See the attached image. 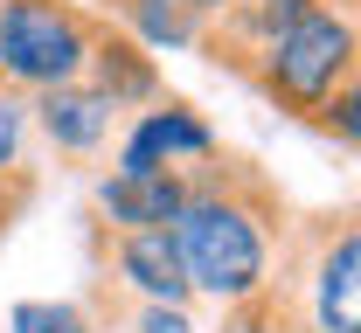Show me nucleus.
<instances>
[{
  "label": "nucleus",
  "mask_w": 361,
  "mask_h": 333,
  "mask_svg": "<svg viewBox=\"0 0 361 333\" xmlns=\"http://www.w3.org/2000/svg\"><path fill=\"white\" fill-rule=\"evenodd\" d=\"M167 230H174V250H180V271H188L195 299L243 306L264 285H278L292 215H285V194L264 181L257 160L216 153V160L188 167V201Z\"/></svg>",
  "instance_id": "f257e3e1"
},
{
  "label": "nucleus",
  "mask_w": 361,
  "mask_h": 333,
  "mask_svg": "<svg viewBox=\"0 0 361 333\" xmlns=\"http://www.w3.org/2000/svg\"><path fill=\"white\" fill-rule=\"evenodd\" d=\"M361 70V0H326L313 14H299L292 28H278L257 63H250V91L264 97L271 111L319 125V111L334 104V91Z\"/></svg>",
  "instance_id": "f03ea898"
},
{
  "label": "nucleus",
  "mask_w": 361,
  "mask_h": 333,
  "mask_svg": "<svg viewBox=\"0 0 361 333\" xmlns=\"http://www.w3.org/2000/svg\"><path fill=\"white\" fill-rule=\"evenodd\" d=\"M90 35H97L90 0H0V84L14 97L77 84L90 63Z\"/></svg>",
  "instance_id": "7ed1b4c3"
},
{
  "label": "nucleus",
  "mask_w": 361,
  "mask_h": 333,
  "mask_svg": "<svg viewBox=\"0 0 361 333\" xmlns=\"http://www.w3.org/2000/svg\"><path fill=\"white\" fill-rule=\"evenodd\" d=\"M278 278L299 291L319 333H361V208L292 222Z\"/></svg>",
  "instance_id": "20e7f679"
},
{
  "label": "nucleus",
  "mask_w": 361,
  "mask_h": 333,
  "mask_svg": "<svg viewBox=\"0 0 361 333\" xmlns=\"http://www.w3.org/2000/svg\"><path fill=\"white\" fill-rule=\"evenodd\" d=\"M216 153H223L216 125L188 97H160V104L126 118V132L111 146V174H188V167H202Z\"/></svg>",
  "instance_id": "39448f33"
},
{
  "label": "nucleus",
  "mask_w": 361,
  "mask_h": 333,
  "mask_svg": "<svg viewBox=\"0 0 361 333\" xmlns=\"http://www.w3.org/2000/svg\"><path fill=\"white\" fill-rule=\"evenodd\" d=\"M90 250H97V285L118 291V299H160V306L195 299L174 230H104V222H90Z\"/></svg>",
  "instance_id": "423d86ee"
},
{
  "label": "nucleus",
  "mask_w": 361,
  "mask_h": 333,
  "mask_svg": "<svg viewBox=\"0 0 361 333\" xmlns=\"http://www.w3.org/2000/svg\"><path fill=\"white\" fill-rule=\"evenodd\" d=\"M28 125L42 132V146L63 167H97L118 146V132H126V111L97 91V84L77 77V84H56V91L28 97Z\"/></svg>",
  "instance_id": "0eeeda50"
},
{
  "label": "nucleus",
  "mask_w": 361,
  "mask_h": 333,
  "mask_svg": "<svg viewBox=\"0 0 361 333\" xmlns=\"http://www.w3.org/2000/svg\"><path fill=\"white\" fill-rule=\"evenodd\" d=\"M313 7H326V0H229L216 21H202L195 56L216 63V70H229V77H250L257 49H264L278 28H292L299 14H313Z\"/></svg>",
  "instance_id": "6e6552de"
},
{
  "label": "nucleus",
  "mask_w": 361,
  "mask_h": 333,
  "mask_svg": "<svg viewBox=\"0 0 361 333\" xmlns=\"http://www.w3.org/2000/svg\"><path fill=\"white\" fill-rule=\"evenodd\" d=\"M84 84H97V91H104L111 104H118V111H126V118L167 97V77H160L153 49L139 42V35H126V28H118L111 14H97V35H90V63H84Z\"/></svg>",
  "instance_id": "1a4fd4ad"
},
{
  "label": "nucleus",
  "mask_w": 361,
  "mask_h": 333,
  "mask_svg": "<svg viewBox=\"0 0 361 333\" xmlns=\"http://www.w3.org/2000/svg\"><path fill=\"white\" fill-rule=\"evenodd\" d=\"M188 201V174H104L97 222L104 230H167Z\"/></svg>",
  "instance_id": "9d476101"
},
{
  "label": "nucleus",
  "mask_w": 361,
  "mask_h": 333,
  "mask_svg": "<svg viewBox=\"0 0 361 333\" xmlns=\"http://www.w3.org/2000/svg\"><path fill=\"white\" fill-rule=\"evenodd\" d=\"M111 21L126 35H139L146 49H195L202 42V14L188 0H118Z\"/></svg>",
  "instance_id": "9b49d317"
},
{
  "label": "nucleus",
  "mask_w": 361,
  "mask_h": 333,
  "mask_svg": "<svg viewBox=\"0 0 361 333\" xmlns=\"http://www.w3.org/2000/svg\"><path fill=\"white\" fill-rule=\"evenodd\" d=\"M216 333H319V327H313V313L299 306V291L278 278V285H264L257 299L223 306V327Z\"/></svg>",
  "instance_id": "f8f14e48"
},
{
  "label": "nucleus",
  "mask_w": 361,
  "mask_h": 333,
  "mask_svg": "<svg viewBox=\"0 0 361 333\" xmlns=\"http://www.w3.org/2000/svg\"><path fill=\"white\" fill-rule=\"evenodd\" d=\"M7 327L14 333H97V320H90V306H77V299H21L7 313Z\"/></svg>",
  "instance_id": "ddd939ff"
},
{
  "label": "nucleus",
  "mask_w": 361,
  "mask_h": 333,
  "mask_svg": "<svg viewBox=\"0 0 361 333\" xmlns=\"http://www.w3.org/2000/svg\"><path fill=\"white\" fill-rule=\"evenodd\" d=\"M28 174V97L0 84V181Z\"/></svg>",
  "instance_id": "4468645a"
},
{
  "label": "nucleus",
  "mask_w": 361,
  "mask_h": 333,
  "mask_svg": "<svg viewBox=\"0 0 361 333\" xmlns=\"http://www.w3.org/2000/svg\"><path fill=\"white\" fill-rule=\"evenodd\" d=\"M313 132H334L341 146H355V153H361V70L348 77V84H341V91H334V104L319 111V125H313Z\"/></svg>",
  "instance_id": "2eb2a0df"
},
{
  "label": "nucleus",
  "mask_w": 361,
  "mask_h": 333,
  "mask_svg": "<svg viewBox=\"0 0 361 333\" xmlns=\"http://www.w3.org/2000/svg\"><path fill=\"white\" fill-rule=\"evenodd\" d=\"M188 7H195V14H202V21H216V14H223L229 0H188Z\"/></svg>",
  "instance_id": "dca6fc26"
}]
</instances>
